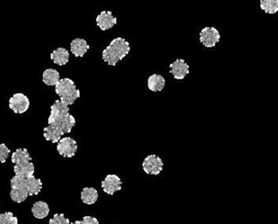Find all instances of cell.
<instances>
[{
    "label": "cell",
    "instance_id": "3957f363",
    "mask_svg": "<svg viewBox=\"0 0 278 224\" xmlns=\"http://www.w3.org/2000/svg\"><path fill=\"white\" fill-rule=\"evenodd\" d=\"M69 115V107L67 103L56 100L51 106V113L48 118V126H57Z\"/></svg>",
    "mask_w": 278,
    "mask_h": 224
},
{
    "label": "cell",
    "instance_id": "484cf974",
    "mask_svg": "<svg viewBox=\"0 0 278 224\" xmlns=\"http://www.w3.org/2000/svg\"><path fill=\"white\" fill-rule=\"evenodd\" d=\"M10 153L11 151L6 146V144H0V163H4L10 155Z\"/></svg>",
    "mask_w": 278,
    "mask_h": 224
},
{
    "label": "cell",
    "instance_id": "ffe728a7",
    "mask_svg": "<svg viewBox=\"0 0 278 224\" xmlns=\"http://www.w3.org/2000/svg\"><path fill=\"white\" fill-rule=\"evenodd\" d=\"M81 200L87 205L94 204L98 200L97 190L94 187H84L81 193Z\"/></svg>",
    "mask_w": 278,
    "mask_h": 224
},
{
    "label": "cell",
    "instance_id": "6da1fadb",
    "mask_svg": "<svg viewBox=\"0 0 278 224\" xmlns=\"http://www.w3.org/2000/svg\"><path fill=\"white\" fill-rule=\"evenodd\" d=\"M131 52V45L123 37H117L102 51V60L109 66H116Z\"/></svg>",
    "mask_w": 278,
    "mask_h": 224
},
{
    "label": "cell",
    "instance_id": "5b68a950",
    "mask_svg": "<svg viewBox=\"0 0 278 224\" xmlns=\"http://www.w3.org/2000/svg\"><path fill=\"white\" fill-rule=\"evenodd\" d=\"M143 170L149 175H158L164 168V162L159 156L150 154L145 157L142 163Z\"/></svg>",
    "mask_w": 278,
    "mask_h": 224
},
{
    "label": "cell",
    "instance_id": "5bb4252c",
    "mask_svg": "<svg viewBox=\"0 0 278 224\" xmlns=\"http://www.w3.org/2000/svg\"><path fill=\"white\" fill-rule=\"evenodd\" d=\"M50 57H51V60L53 61V63L60 65V66H64L69 61V53H68V50L64 47H59L51 53Z\"/></svg>",
    "mask_w": 278,
    "mask_h": 224
},
{
    "label": "cell",
    "instance_id": "4316f807",
    "mask_svg": "<svg viewBox=\"0 0 278 224\" xmlns=\"http://www.w3.org/2000/svg\"><path fill=\"white\" fill-rule=\"evenodd\" d=\"M82 224H99L97 219L93 217H84L82 221Z\"/></svg>",
    "mask_w": 278,
    "mask_h": 224
},
{
    "label": "cell",
    "instance_id": "ac0fdd59",
    "mask_svg": "<svg viewBox=\"0 0 278 224\" xmlns=\"http://www.w3.org/2000/svg\"><path fill=\"white\" fill-rule=\"evenodd\" d=\"M43 135L46 141H51L53 143H58L60 140V137L64 135L60 129L56 126H48L44 128Z\"/></svg>",
    "mask_w": 278,
    "mask_h": 224
},
{
    "label": "cell",
    "instance_id": "4fadbf2b",
    "mask_svg": "<svg viewBox=\"0 0 278 224\" xmlns=\"http://www.w3.org/2000/svg\"><path fill=\"white\" fill-rule=\"evenodd\" d=\"M25 188L28 193V195H37L42 189V181L41 179H36L34 176H31L25 180Z\"/></svg>",
    "mask_w": 278,
    "mask_h": 224
},
{
    "label": "cell",
    "instance_id": "9c48e42d",
    "mask_svg": "<svg viewBox=\"0 0 278 224\" xmlns=\"http://www.w3.org/2000/svg\"><path fill=\"white\" fill-rule=\"evenodd\" d=\"M122 179L117 175H108L102 181V188L104 193L113 195L122 189Z\"/></svg>",
    "mask_w": 278,
    "mask_h": 224
},
{
    "label": "cell",
    "instance_id": "277c9868",
    "mask_svg": "<svg viewBox=\"0 0 278 224\" xmlns=\"http://www.w3.org/2000/svg\"><path fill=\"white\" fill-rule=\"evenodd\" d=\"M221 41V34L217 28L213 27H204L199 33V42L207 48H212Z\"/></svg>",
    "mask_w": 278,
    "mask_h": 224
},
{
    "label": "cell",
    "instance_id": "f1b7e54d",
    "mask_svg": "<svg viewBox=\"0 0 278 224\" xmlns=\"http://www.w3.org/2000/svg\"></svg>",
    "mask_w": 278,
    "mask_h": 224
},
{
    "label": "cell",
    "instance_id": "30bf717a",
    "mask_svg": "<svg viewBox=\"0 0 278 224\" xmlns=\"http://www.w3.org/2000/svg\"><path fill=\"white\" fill-rule=\"evenodd\" d=\"M96 25L102 31H107L115 27L117 23V19L113 13L109 11H102L96 17Z\"/></svg>",
    "mask_w": 278,
    "mask_h": 224
},
{
    "label": "cell",
    "instance_id": "603a6c76",
    "mask_svg": "<svg viewBox=\"0 0 278 224\" xmlns=\"http://www.w3.org/2000/svg\"><path fill=\"white\" fill-rule=\"evenodd\" d=\"M0 224H18V218L11 212H5L0 215Z\"/></svg>",
    "mask_w": 278,
    "mask_h": 224
},
{
    "label": "cell",
    "instance_id": "7c38bea8",
    "mask_svg": "<svg viewBox=\"0 0 278 224\" xmlns=\"http://www.w3.org/2000/svg\"><path fill=\"white\" fill-rule=\"evenodd\" d=\"M166 79L164 76L158 74H153L148 77V89L152 92L162 91L166 87Z\"/></svg>",
    "mask_w": 278,
    "mask_h": 224
},
{
    "label": "cell",
    "instance_id": "d4e9b609",
    "mask_svg": "<svg viewBox=\"0 0 278 224\" xmlns=\"http://www.w3.org/2000/svg\"><path fill=\"white\" fill-rule=\"evenodd\" d=\"M25 180L26 179L15 175L11 179V187L12 188H19V187H25Z\"/></svg>",
    "mask_w": 278,
    "mask_h": 224
},
{
    "label": "cell",
    "instance_id": "44dd1931",
    "mask_svg": "<svg viewBox=\"0 0 278 224\" xmlns=\"http://www.w3.org/2000/svg\"><path fill=\"white\" fill-rule=\"evenodd\" d=\"M260 8L267 14H275L278 12V0H262Z\"/></svg>",
    "mask_w": 278,
    "mask_h": 224
},
{
    "label": "cell",
    "instance_id": "e0dca14e",
    "mask_svg": "<svg viewBox=\"0 0 278 224\" xmlns=\"http://www.w3.org/2000/svg\"><path fill=\"white\" fill-rule=\"evenodd\" d=\"M42 80L47 86H56L60 80V73L54 69H46L42 75Z\"/></svg>",
    "mask_w": 278,
    "mask_h": 224
},
{
    "label": "cell",
    "instance_id": "9a60e30c",
    "mask_svg": "<svg viewBox=\"0 0 278 224\" xmlns=\"http://www.w3.org/2000/svg\"><path fill=\"white\" fill-rule=\"evenodd\" d=\"M31 161H32V157L27 149H17L15 152L11 154V162L15 165L28 163Z\"/></svg>",
    "mask_w": 278,
    "mask_h": 224
},
{
    "label": "cell",
    "instance_id": "52a82bcc",
    "mask_svg": "<svg viewBox=\"0 0 278 224\" xmlns=\"http://www.w3.org/2000/svg\"><path fill=\"white\" fill-rule=\"evenodd\" d=\"M78 150L77 142L70 137L60 138L57 144V151L59 154L64 158H72L75 155Z\"/></svg>",
    "mask_w": 278,
    "mask_h": 224
},
{
    "label": "cell",
    "instance_id": "8992f818",
    "mask_svg": "<svg viewBox=\"0 0 278 224\" xmlns=\"http://www.w3.org/2000/svg\"><path fill=\"white\" fill-rule=\"evenodd\" d=\"M30 106V101L23 93H16L9 100V107L16 114L25 113Z\"/></svg>",
    "mask_w": 278,
    "mask_h": 224
},
{
    "label": "cell",
    "instance_id": "d6986e66",
    "mask_svg": "<svg viewBox=\"0 0 278 224\" xmlns=\"http://www.w3.org/2000/svg\"><path fill=\"white\" fill-rule=\"evenodd\" d=\"M13 170H14L16 175L27 179L31 176H34L35 169H34V163L28 162V163L21 164V165H15L13 167Z\"/></svg>",
    "mask_w": 278,
    "mask_h": 224
},
{
    "label": "cell",
    "instance_id": "7a4b0ae2",
    "mask_svg": "<svg viewBox=\"0 0 278 224\" xmlns=\"http://www.w3.org/2000/svg\"><path fill=\"white\" fill-rule=\"evenodd\" d=\"M55 92L60 97V101L72 105L79 98L81 93L75 86V82L70 78H62L55 86Z\"/></svg>",
    "mask_w": 278,
    "mask_h": 224
},
{
    "label": "cell",
    "instance_id": "8fae6325",
    "mask_svg": "<svg viewBox=\"0 0 278 224\" xmlns=\"http://www.w3.org/2000/svg\"><path fill=\"white\" fill-rule=\"evenodd\" d=\"M70 49L75 57H83L90 49V45L84 39H75L70 44Z\"/></svg>",
    "mask_w": 278,
    "mask_h": 224
},
{
    "label": "cell",
    "instance_id": "2e32d148",
    "mask_svg": "<svg viewBox=\"0 0 278 224\" xmlns=\"http://www.w3.org/2000/svg\"><path fill=\"white\" fill-rule=\"evenodd\" d=\"M50 212L49 206L45 201H37L35 202L33 208H32V213L34 217L37 219H44L47 217Z\"/></svg>",
    "mask_w": 278,
    "mask_h": 224
},
{
    "label": "cell",
    "instance_id": "7402d4cb",
    "mask_svg": "<svg viewBox=\"0 0 278 224\" xmlns=\"http://www.w3.org/2000/svg\"><path fill=\"white\" fill-rule=\"evenodd\" d=\"M10 196L12 201H15L17 203H22L27 200L29 195L25 187H19V188H12L10 193Z\"/></svg>",
    "mask_w": 278,
    "mask_h": 224
},
{
    "label": "cell",
    "instance_id": "cb8c5ba5",
    "mask_svg": "<svg viewBox=\"0 0 278 224\" xmlns=\"http://www.w3.org/2000/svg\"><path fill=\"white\" fill-rule=\"evenodd\" d=\"M49 224H70V222L65 217L64 214H55L49 220Z\"/></svg>",
    "mask_w": 278,
    "mask_h": 224
},
{
    "label": "cell",
    "instance_id": "83f0119b",
    "mask_svg": "<svg viewBox=\"0 0 278 224\" xmlns=\"http://www.w3.org/2000/svg\"><path fill=\"white\" fill-rule=\"evenodd\" d=\"M70 224H82V221H75V223Z\"/></svg>",
    "mask_w": 278,
    "mask_h": 224
},
{
    "label": "cell",
    "instance_id": "ba28073f",
    "mask_svg": "<svg viewBox=\"0 0 278 224\" xmlns=\"http://www.w3.org/2000/svg\"><path fill=\"white\" fill-rule=\"evenodd\" d=\"M190 67L185 62L184 59H177L169 66V72L176 80H183L185 76L190 73Z\"/></svg>",
    "mask_w": 278,
    "mask_h": 224
}]
</instances>
